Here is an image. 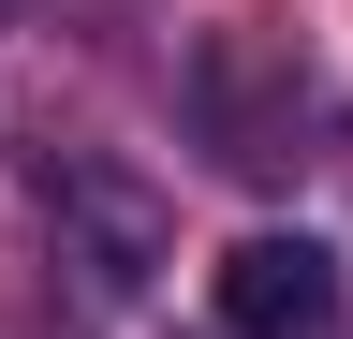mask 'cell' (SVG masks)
<instances>
[{
  "instance_id": "cell-1",
  "label": "cell",
  "mask_w": 353,
  "mask_h": 339,
  "mask_svg": "<svg viewBox=\"0 0 353 339\" xmlns=\"http://www.w3.org/2000/svg\"><path fill=\"white\" fill-rule=\"evenodd\" d=\"M30 192H44V222L74 236V266L103 280V295H148V280H162L176 222H162V192H148V177H118L103 148H30Z\"/></svg>"
},
{
  "instance_id": "cell-3",
  "label": "cell",
  "mask_w": 353,
  "mask_h": 339,
  "mask_svg": "<svg viewBox=\"0 0 353 339\" xmlns=\"http://www.w3.org/2000/svg\"><path fill=\"white\" fill-rule=\"evenodd\" d=\"M192 104H206V148L236 162V177L309 162V148H294V133H309V104H294V118H265V104H250V45H206V59H192Z\"/></svg>"
},
{
  "instance_id": "cell-4",
  "label": "cell",
  "mask_w": 353,
  "mask_h": 339,
  "mask_svg": "<svg viewBox=\"0 0 353 339\" xmlns=\"http://www.w3.org/2000/svg\"><path fill=\"white\" fill-rule=\"evenodd\" d=\"M0 15H15V0H0Z\"/></svg>"
},
{
  "instance_id": "cell-2",
  "label": "cell",
  "mask_w": 353,
  "mask_h": 339,
  "mask_svg": "<svg viewBox=\"0 0 353 339\" xmlns=\"http://www.w3.org/2000/svg\"><path fill=\"white\" fill-rule=\"evenodd\" d=\"M221 325L236 339H339V251L324 236H236L221 251Z\"/></svg>"
}]
</instances>
